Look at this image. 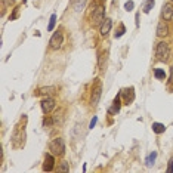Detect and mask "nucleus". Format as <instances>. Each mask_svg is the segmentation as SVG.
Instances as JSON below:
<instances>
[{
  "mask_svg": "<svg viewBox=\"0 0 173 173\" xmlns=\"http://www.w3.org/2000/svg\"><path fill=\"white\" fill-rule=\"evenodd\" d=\"M12 142H13L15 148H22L24 146V142H25V124L22 127H21V124H18L15 127L13 135H12Z\"/></svg>",
  "mask_w": 173,
  "mask_h": 173,
  "instance_id": "f257e3e1",
  "label": "nucleus"
},
{
  "mask_svg": "<svg viewBox=\"0 0 173 173\" xmlns=\"http://www.w3.org/2000/svg\"><path fill=\"white\" fill-rule=\"evenodd\" d=\"M52 90H55V87H43V89H40L39 93H52Z\"/></svg>",
  "mask_w": 173,
  "mask_h": 173,
  "instance_id": "393cba45",
  "label": "nucleus"
},
{
  "mask_svg": "<svg viewBox=\"0 0 173 173\" xmlns=\"http://www.w3.org/2000/svg\"><path fill=\"white\" fill-rule=\"evenodd\" d=\"M124 31H126V30H124V25H121V24H120L119 31H116V34H114V36H116V39H117V37H121V36L124 34Z\"/></svg>",
  "mask_w": 173,
  "mask_h": 173,
  "instance_id": "4be33fe9",
  "label": "nucleus"
},
{
  "mask_svg": "<svg viewBox=\"0 0 173 173\" xmlns=\"http://www.w3.org/2000/svg\"><path fill=\"white\" fill-rule=\"evenodd\" d=\"M105 62H107V55H101V56H99V70H101V71L104 70Z\"/></svg>",
  "mask_w": 173,
  "mask_h": 173,
  "instance_id": "6ab92c4d",
  "label": "nucleus"
},
{
  "mask_svg": "<svg viewBox=\"0 0 173 173\" xmlns=\"http://www.w3.org/2000/svg\"><path fill=\"white\" fill-rule=\"evenodd\" d=\"M53 167H55V158H53V155L52 154H46L43 170L44 172H50V170H53Z\"/></svg>",
  "mask_w": 173,
  "mask_h": 173,
  "instance_id": "6e6552de",
  "label": "nucleus"
},
{
  "mask_svg": "<svg viewBox=\"0 0 173 173\" xmlns=\"http://www.w3.org/2000/svg\"><path fill=\"white\" fill-rule=\"evenodd\" d=\"M167 172L172 173L173 172V158H170V161H169V167H167Z\"/></svg>",
  "mask_w": 173,
  "mask_h": 173,
  "instance_id": "bb28decb",
  "label": "nucleus"
},
{
  "mask_svg": "<svg viewBox=\"0 0 173 173\" xmlns=\"http://www.w3.org/2000/svg\"><path fill=\"white\" fill-rule=\"evenodd\" d=\"M53 108H55V99L53 98H44L42 101V110H43L44 114H49Z\"/></svg>",
  "mask_w": 173,
  "mask_h": 173,
  "instance_id": "0eeeda50",
  "label": "nucleus"
},
{
  "mask_svg": "<svg viewBox=\"0 0 173 173\" xmlns=\"http://www.w3.org/2000/svg\"><path fill=\"white\" fill-rule=\"evenodd\" d=\"M49 149L52 151L53 155H64V152H65V144H64V141L61 138H56V139H53L50 142Z\"/></svg>",
  "mask_w": 173,
  "mask_h": 173,
  "instance_id": "7ed1b4c3",
  "label": "nucleus"
},
{
  "mask_svg": "<svg viewBox=\"0 0 173 173\" xmlns=\"http://www.w3.org/2000/svg\"><path fill=\"white\" fill-rule=\"evenodd\" d=\"M169 34V27L164 21H160L158 25H157V36L158 37H166Z\"/></svg>",
  "mask_w": 173,
  "mask_h": 173,
  "instance_id": "9b49d317",
  "label": "nucleus"
},
{
  "mask_svg": "<svg viewBox=\"0 0 173 173\" xmlns=\"http://www.w3.org/2000/svg\"><path fill=\"white\" fill-rule=\"evenodd\" d=\"M154 76H155V79H158V80H164V79H166V73H164L163 70H155V71H154Z\"/></svg>",
  "mask_w": 173,
  "mask_h": 173,
  "instance_id": "f3484780",
  "label": "nucleus"
},
{
  "mask_svg": "<svg viewBox=\"0 0 173 173\" xmlns=\"http://www.w3.org/2000/svg\"><path fill=\"white\" fill-rule=\"evenodd\" d=\"M13 0H1V13H4V10L7 9V6L12 3Z\"/></svg>",
  "mask_w": 173,
  "mask_h": 173,
  "instance_id": "412c9836",
  "label": "nucleus"
},
{
  "mask_svg": "<svg viewBox=\"0 0 173 173\" xmlns=\"http://www.w3.org/2000/svg\"><path fill=\"white\" fill-rule=\"evenodd\" d=\"M152 6H154V0H146V3L144 4V12L145 13H149L151 9H152Z\"/></svg>",
  "mask_w": 173,
  "mask_h": 173,
  "instance_id": "dca6fc26",
  "label": "nucleus"
},
{
  "mask_svg": "<svg viewBox=\"0 0 173 173\" xmlns=\"http://www.w3.org/2000/svg\"><path fill=\"white\" fill-rule=\"evenodd\" d=\"M58 170H59V172H68V170H70L68 163H67V161H62V163H61V166L58 167Z\"/></svg>",
  "mask_w": 173,
  "mask_h": 173,
  "instance_id": "aec40b11",
  "label": "nucleus"
},
{
  "mask_svg": "<svg viewBox=\"0 0 173 173\" xmlns=\"http://www.w3.org/2000/svg\"><path fill=\"white\" fill-rule=\"evenodd\" d=\"M161 15H163L164 21H172V19H173V4H170V3L164 4Z\"/></svg>",
  "mask_w": 173,
  "mask_h": 173,
  "instance_id": "9d476101",
  "label": "nucleus"
},
{
  "mask_svg": "<svg viewBox=\"0 0 173 173\" xmlns=\"http://www.w3.org/2000/svg\"><path fill=\"white\" fill-rule=\"evenodd\" d=\"M55 22H56V15L53 13V15L50 16V21H49V25H47V30H49V31H52V30H53V27H55Z\"/></svg>",
  "mask_w": 173,
  "mask_h": 173,
  "instance_id": "a211bd4d",
  "label": "nucleus"
},
{
  "mask_svg": "<svg viewBox=\"0 0 173 173\" xmlns=\"http://www.w3.org/2000/svg\"><path fill=\"white\" fill-rule=\"evenodd\" d=\"M111 27H113V22H111V19H110V18H105V19L102 21V24H101V28H99V33H101V36H107V34L110 33Z\"/></svg>",
  "mask_w": 173,
  "mask_h": 173,
  "instance_id": "1a4fd4ad",
  "label": "nucleus"
},
{
  "mask_svg": "<svg viewBox=\"0 0 173 173\" xmlns=\"http://www.w3.org/2000/svg\"><path fill=\"white\" fill-rule=\"evenodd\" d=\"M170 83L173 85V67L170 68Z\"/></svg>",
  "mask_w": 173,
  "mask_h": 173,
  "instance_id": "c85d7f7f",
  "label": "nucleus"
},
{
  "mask_svg": "<svg viewBox=\"0 0 173 173\" xmlns=\"http://www.w3.org/2000/svg\"><path fill=\"white\" fill-rule=\"evenodd\" d=\"M120 96H121V95H117V96H116L114 104H113V108L110 110V113H111V114H116V113H119V111H120Z\"/></svg>",
  "mask_w": 173,
  "mask_h": 173,
  "instance_id": "ddd939ff",
  "label": "nucleus"
},
{
  "mask_svg": "<svg viewBox=\"0 0 173 173\" xmlns=\"http://www.w3.org/2000/svg\"><path fill=\"white\" fill-rule=\"evenodd\" d=\"M155 157H157V152H152V154L148 157V160H146V164H152V163H154V160H155Z\"/></svg>",
  "mask_w": 173,
  "mask_h": 173,
  "instance_id": "5701e85b",
  "label": "nucleus"
},
{
  "mask_svg": "<svg viewBox=\"0 0 173 173\" xmlns=\"http://www.w3.org/2000/svg\"><path fill=\"white\" fill-rule=\"evenodd\" d=\"M104 19H105V9H104L102 6H98L96 9H93L92 24H93V25H99V24H102Z\"/></svg>",
  "mask_w": 173,
  "mask_h": 173,
  "instance_id": "39448f33",
  "label": "nucleus"
},
{
  "mask_svg": "<svg viewBox=\"0 0 173 173\" xmlns=\"http://www.w3.org/2000/svg\"><path fill=\"white\" fill-rule=\"evenodd\" d=\"M62 42H64V36H62V31H56L53 36H52V39H50V49H53V50H56V49H59L61 46H62Z\"/></svg>",
  "mask_w": 173,
  "mask_h": 173,
  "instance_id": "423d86ee",
  "label": "nucleus"
},
{
  "mask_svg": "<svg viewBox=\"0 0 173 173\" xmlns=\"http://www.w3.org/2000/svg\"><path fill=\"white\" fill-rule=\"evenodd\" d=\"M169 53H170L169 44L166 43V42H160V43L157 44V49H155V56H157V59H160V61H167Z\"/></svg>",
  "mask_w": 173,
  "mask_h": 173,
  "instance_id": "20e7f679",
  "label": "nucleus"
},
{
  "mask_svg": "<svg viewBox=\"0 0 173 173\" xmlns=\"http://www.w3.org/2000/svg\"><path fill=\"white\" fill-rule=\"evenodd\" d=\"M101 95H102V83H101L99 79H96L95 83H93V87H92V96H90V104L93 107L98 105V102L101 99Z\"/></svg>",
  "mask_w": 173,
  "mask_h": 173,
  "instance_id": "f03ea898",
  "label": "nucleus"
},
{
  "mask_svg": "<svg viewBox=\"0 0 173 173\" xmlns=\"http://www.w3.org/2000/svg\"><path fill=\"white\" fill-rule=\"evenodd\" d=\"M86 1L87 0H73V6H74V9H76L77 12H80L82 9H85Z\"/></svg>",
  "mask_w": 173,
  "mask_h": 173,
  "instance_id": "4468645a",
  "label": "nucleus"
},
{
  "mask_svg": "<svg viewBox=\"0 0 173 173\" xmlns=\"http://www.w3.org/2000/svg\"><path fill=\"white\" fill-rule=\"evenodd\" d=\"M121 95H123V98H124V104H126V105H129L130 102L133 101V98H135V95H133V87L123 90V92H121Z\"/></svg>",
  "mask_w": 173,
  "mask_h": 173,
  "instance_id": "f8f14e48",
  "label": "nucleus"
},
{
  "mask_svg": "<svg viewBox=\"0 0 173 173\" xmlns=\"http://www.w3.org/2000/svg\"><path fill=\"white\" fill-rule=\"evenodd\" d=\"M133 6H135V3L133 1H126V4H124V9L130 12V10H133Z\"/></svg>",
  "mask_w": 173,
  "mask_h": 173,
  "instance_id": "b1692460",
  "label": "nucleus"
},
{
  "mask_svg": "<svg viewBox=\"0 0 173 173\" xmlns=\"http://www.w3.org/2000/svg\"><path fill=\"white\" fill-rule=\"evenodd\" d=\"M152 130L155 132V133H163L164 130H166V127H164V124H161V123H152Z\"/></svg>",
  "mask_w": 173,
  "mask_h": 173,
  "instance_id": "2eb2a0df",
  "label": "nucleus"
},
{
  "mask_svg": "<svg viewBox=\"0 0 173 173\" xmlns=\"http://www.w3.org/2000/svg\"><path fill=\"white\" fill-rule=\"evenodd\" d=\"M96 121H98V119H96V117H93V119H92V121H90V129H93V127H95Z\"/></svg>",
  "mask_w": 173,
  "mask_h": 173,
  "instance_id": "cd10ccee",
  "label": "nucleus"
},
{
  "mask_svg": "<svg viewBox=\"0 0 173 173\" xmlns=\"http://www.w3.org/2000/svg\"><path fill=\"white\" fill-rule=\"evenodd\" d=\"M19 9H21V7H19V6H16V7H15V9H13V13H12V15H10V21H13V19H15V18H16V16H18V10H19Z\"/></svg>",
  "mask_w": 173,
  "mask_h": 173,
  "instance_id": "a878e982",
  "label": "nucleus"
}]
</instances>
